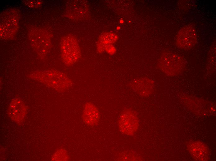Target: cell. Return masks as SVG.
Listing matches in <instances>:
<instances>
[{
  "label": "cell",
  "instance_id": "obj_1",
  "mask_svg": "<svg viewBox=\"0 0 216 161\" xmlns=\"http://www.w3.org/2000/svg\"><path fill=\"white\" fill-rule=\"evenodd\" d=\"M30 76L32 78L59 91L68 89L73 84L72 80L66 74L55 70L36 72Z\"/></svg>",
  "mask_w": 216,
  "mask_h": 161
},
{
  "label": "cell",
  "instance_id": "obj_2",
  "mask_svg": "<svg viewBox=\"0 0 216 161\" xmlns=\"http://www.w3.org/2000/svg\"><path fill=\"white\" fill-rule=\"evenodd\" d=\"M61 49L62 60L66 66L73 65L81 57L79 45L76 38L73 35H68L63 38Z\"/></svg>",
  "mask_w": 216,
  "mask_h": 161
},
{
  "label": "cell",
  "instance_id": "obj_3",
  "mask_svg": "<svg viewBox=\"0 0 216 161\" xmlns=\"http://www.w3.org/2000/svg\"><path fill=\"white\" fill-rule=\"evenodd\" d=\"M0 19V37L3 39L14 36L19 27V13L14 9H9L2 13Z\"/></svg>",
  "mask_w": 216,
  "mask_h": 161
},
{
  "label": "cell",
  "instance_id": "obj_4",
  "mask_svg": "<svg viewBox=\"0 0 216 161\" xmlns=\"http://www.w3.org/2000/svg\"><path fill=\"white\" fill-rule=\"evenodd\" d=\"M29 39L34 51L39 56L46 55L51 48V40L49 33L41 28H36L29 33Z\"/></svg>",
  "mask_w": 216,
  "mask_h": 161
},
{
  "label": "cell",
  "instance_id": "obj_5",
  "mask_svg": "<svg viewBox=\"0 0 216 161\" xmlns=\"http://www.w3.org/2000/svg\"><path fill=\"white\" fill-rule=\"evenodd\" d=\"M139 125V119L133 110L126 109L120 115L118 121L119 129L123 134L131 136L137 131Z\"/></svg>",
  "mask_w": 216,
  "mask_h": 161
},
{
  "label": "cell",
  "instance_id": "obj_6",
  "mask_svg": "<svg viewBox=\"0 0 216 161\" xmlns=\"http://www.w3.org/2000/svg\"><path fill=\"white\" fill-rule=\"evenodd\" d=\"M197 40L196 30L192 26H185L179 31L176 37L177 46L182 49H188L195 45Z\"/></svg>",
  "mask_w": 216,
  "mask_h": 161
},
{
  "label": "cell",
  "instance_id": "obj_7",
  "mask_svg": "<svg viewBox=\"0 0 216 161\" xmlns=\"http://www.w3.org/2000/svg\"><path fill=\"white\" fill-rule=\"evenodd\" d=\"M163 69L167 74L173 75L180 72L183 68L182 59L177 55L169 53L163 59Z\"/></svg>",
  "mask_w": 216,
  "mask_h": 161
},
{
  "label": "cell",
  "instance_id": "obj_8",
  "mask_svg": "<svg viewBox=\"0 0 216 161\" xmlns=\"http://www.w3.org/2000/svg\"><path fill=\"white\" fill-rule=\"evenodd\" d=\"M27 113L26 106L21 99L15 98L12 101L8 110V115L11 119L18 123L24 120Z\"/></svg>",
  "mask_w": 216,
  "mask_h": 161
},
{
  "label": "cell",
  "instance_id": "obj_9",
  "mask_svg": "<svg viewBox=\"0 0 216 161\" xmlns=\"http://www.w3.org/2000/svg\"><path fill=\"white\" fill-rule=\"evenodd\" d=\"M100 114L97 107L91 102L86 103L83 106L82 118L87 125L93 127L98 123Z\"/></svg>",
  "mask_w": 216,
  "mask_h": 161
},
{
  "label": "cell",
  "instance_id": "obj_10",
  "mask_svg": "<svg viewBox=\"0 0 216 161\" xmlns=\"http://www.w3.org/2000/svg\"><path fill=\"white\" fill-rule=\"evenodd\" d=\"M131 86L139 94L145 96L151 92L153 89V84L149 79L142 78L133 80L131 83Z\"/></svg>",
  "mask_w": 216,
  "mask_h": 161
},
{
  "label": "cell",
  "instance_id": "obj_11",
  "mask_svg": "<svg viewBox=\"0 0 216 161\" xmlns=\"http://www.w3.org/2000/svg\"><path fill=\"white\" fill-rule=\"evenodd\" d=\"M189 148L191 154L196 159L201 161L208 159V150L207 147L202 143L193 142L189 145Z\"/></svg>",
  "mask_w": 216,
  "mask_h": 161
},
{
  "label": "cell",
  "instance_id": "obj_12",
  "mask_svg": "<svg viewBox=\"0 0 216 161\" xmlns=\"http://www.w3.org/2000/svg\"><path fill=\"white\" fill-rule=\"evenodd\" d=\"M118 38L117 36L110 33H105L100 36L97 44V49L99 52L104 51L106 47L108 45L116 41Z\"/></svg>",
  "mask_w": 216,
  "mask_h": 161
},
{
  "label": "cell",
  "instance_id": "obj_13",
  "mask_svg": "<svg viewBox=\"0 0 216 161\" xmlns=\"http://www.w3.org/2000/svg\"><path fill=\"white\" fill-rule=\"evenodd\" d=\"M68 154L65 150L60 149L57 151L52 157L53 160H67L68 159Z\"/></svg>",
  "mask_w": 216,
  "mask_h": 161
},
{
  "label": "cell",
  "instance_id": "obj_14",
  "mask_svg": "<svg viewBox=\"0 0 216 161\" xmlns=\"http://www.w3.org/2000/svg\"><path fill=\"white\" fill-rule=\"evenodd\" d=\"M24 4L27 7L34 8H38L42 5V2L38 0H25L24 1Z\"/></svg>",
  "mask_w": 216,
  "mask_h": 161
},
{
  "label": "cell",
  "instance_id": "obj_15",
  "mask_svg": "<svg viewBox=\"0 0 216 161\" xmlns=\"http://www.w3.org/2000/svg\"><path fill=\"white\" fill-rule=\"evenodd\" d=\"M120 23H123V22H124V21H123V20H120Z\"/></svg>",
  "mask_w": 216,
  "mask_h": 161
},
{
  "label": "cell",
  "instance_id": "obj_16",
  "mask_svg": "<svg viewBox=\"0 0 216 161\" xmlns=\"http://www.w3.org/2000/svg\"><path fill=\"white\" fill-rule=\"evenodd\" d=\"M120 28V27H118L117 28V29H119Z\"/></svg>",
  "mask_w": 216,
  "mask_h": 161
}]
</instances>
